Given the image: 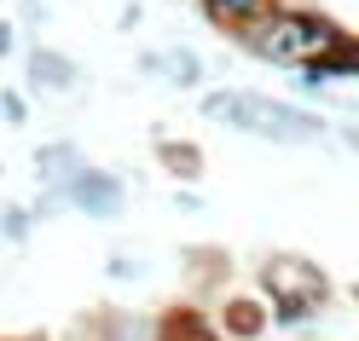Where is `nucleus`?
<instances>
[{
    "instance_id": "obj_1",
    "label": "nucleus",
    "mask_w": 359,
    "mask_h": 341,
    "mask_svg": "<svg viewBox=\"0 0 359 341\" xmlns=\"http://www.w3.org/2000/svg\"><path fill=\"white\" fill-rule=\"evenodd\" d=\"M209 116L238 122V127H250V133H266V139H313V133H319L313 116L284 110L273 99H255V93H220V99H209Z\"/></svg>"
},
{
    "instance_id": "obj_2",
    "label": "nucleus",
    "mask_w": 359,
    "mask_h": 341,
    "mask_svg": "<svg viewBox=\"0 0 359 341\" xmlns=\"http://www.w3.org/2000/svg\"><path fill=\"white\" fill-rule=\"evenodd\" d=\"M250 47L266 58H284V64H307V58H325L336 47V35L325 24H313V18H273V24H261L250 35Z\"/></svg>"
},
{
    "instance_id": "obj_3",
    "label": "nucleus",
    "mask_w": 359,
    "mask_h": 341,
    "mask_svg": "<svg viewBox=\"0 0 359 341\" xmlns=\"http://www.w3.org/2000/svg\"><path fill=\"white\" fill-rule=\"evenodd\" d=\"M35 76H41V87H70V64H64V58H47V53H35Z\"/></svg>"
},
{
    "instance_id": "obj_4",
    "label": "nucleus",
    "mask_w": 359,
    "mask_h": 341,
    "mask_svg": "<svg viewBox=\"0 0 359 341\" xmlns=\"http://www.w3.org/2000/svg\"><path fill=\"white\" fill-rule=\"evenodd\" d=\"M209 6H215L220 18H250V12L261 6V0H209Z\"/></svg>"
}]
</instances>
